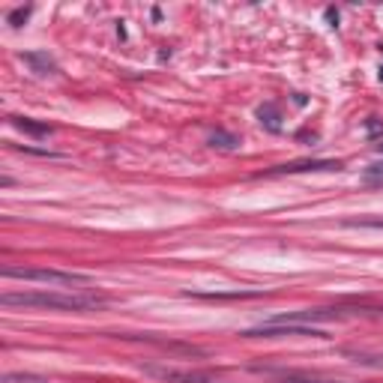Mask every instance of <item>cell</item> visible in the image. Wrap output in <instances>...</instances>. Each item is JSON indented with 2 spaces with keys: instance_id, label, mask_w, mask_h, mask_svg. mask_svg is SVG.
<instances>
[{
  "instance_id": "9",
  "label": "cell",
  "mask_w": 383,
  "mask_h": 383,
  "mask_svg": "<svg viewBox=\"0 0 383 383\" xmlns=\"http://www.w3.org/2000/svg\"><path fill=\"white\" fill-rule=\"evenodd\" d=\"M350 228H383L380 219H359V221H347Z\"/></svg>"
},
{
  "instance_id": "14",
  "label": "cell",
  "mask_w": 383,
  "mask_h": 383,
  "mask_svg": "<svg viewBox=\"0 0 383 383\" xmlns=\"http://www.w3.org/2000/svg\"><path fill=\"white\" fill-rule=\"evenodd\" d=\"M380 81H383V66H380Z\"/></svg>"
},
{
  "instance_id": "4",
  "label": "cell",
  "mask_w": 383,
  "mask_h": 383,
  "mask_svg": "<svg viewBox=\"0 0 383 383\" xmlns=\"http://www.w3.org/2000/svg\"><path fill=\"white\" fill-rule=\"evenodd\" d=\"M338 162H290V165H279L273 174H299V171H338Z\"/></svg>"
},
{
  "instance_id": "12",
  "label": "cell",
  "mask_w": 383,
  "mask_h": 383,
  "mask_svg": "<svg viewBox=\"0 0 383 383\" xmlns=\"http://www.w3.org/2000/svg\"><path fill=\"white\" fill-rule=\"evenodd\" d=\"M285 383H332V380H315V377H297V375H288Z\"/></svg>"
},
{
  "instance_id": "3",
  "label": "cell",
  "mask_w": 383,
  "mask_h": 383,
  "mask_svg": "<svg viewBox=\"0 0 383 383\" xmlns=\"http://www.w3.org/2000/svg\"><path fill=\"white\" fill-rule=\"evenodd\" d=\"M22 60H24L30 69H33L36 75H52V72H57L54 57H48L45 52H27V54H22Z\"/></svg>"
},
{
  "instance_id": "10",
  "label": "cell",
  "mask_w": 383,
  "mask_h": 383,
  "mask_svg": "<svg viewBox=\"0 0 383 383\" xmlns=\"http://www.w3.org/2000/svg\"><path fill=\"white\" fill-rule=\"evenodd\" d=\"M368 135H371V138L383 135V120H377V117H371V120H368Z\"/></svg>"
},
{
  "instance_id": "5",
  "label": "cell",
  "mask_w": 383,
  "mask_h": 383,
  "mask_svg": "<svg viewBox=\"0 0 383 383\" xmlns=\"http://www.w3.org/2000/svg\"><path fill=\"white\" fill-rule=\"evenodd\" d=\"M13 126L22 129V132H27V135H36V138H48V135H52V126H48V123H36V120H30V117H13Z\"/></svg>"
},
{
  "instance_id": "8",
  "label": "cell",
  "mask_w": 383,
  "mask_h": 383,
  "mask_svg": "<svg viewBox=\"0 0 383 383\" xmlns=\"http://www.w3.org/2000/svg\"><path fill=\"white\" fill-rule=\"evenodd\" d=\"M240 144V141L234 135H225V132H216L213 138H210V147H219V150H234Z\"/></svg>"
},
{
  "instance_id": "7",
  "label": "cell",
  "mask_w": 383,
  "mask_h": 383,
  "mask_svg": "<svg viewBox=\"0 0 383 383\" xmlns=\"http://www.w3.org/2000/svg\"><path fill=\"white\" fill-rule=\"evenodd\" d=\"M258 117H260V123H267V129L279 132V114H276L273 105H260V108H258Z\"/></svg>"
},
{
  "instance_id": "13",
  "label": "cell",
  "mask_w": 383,
  "mask_h": 383,
  "mask_svg": "<svg viewBox=\"0 0 383 383\" xmlns=\"http://www.w3.org/2000/svg\"><path fill=\"white\" fill-rule=\"evenodd\" d=\"M377 150H380V153H383V141H380V144H377Z\"/></svg>"
},
{
  "instance_id": "6",
  "label": "cell",
  "mask_w": 383,
  "mask_h": 383,
  "mask_svg": "<svg viewBox=\"0 0 383 383\" xmlns=\"http://www.w3.org/2000/svg\"><path fill=\"white\" fill-rule=\"evenodd\" d=\"M362 183L371 186V189H380L383 186V162H375L362 171Z\"/></svg>"
},
{
  "instance_id": "2",
  "label": "cell",
  "mask_w": 383,
  "mask_h": 383,
  "mask_svg": "<svg viewBox=\"0 0 383 383\" xmlns=\"http://www.w3.org/2000/svg\"><path fill=\"white\" fill-rule=\"evenodd\" d=\"M6 279H22V281H42V285H87L90 276L84 273H60V269H30V267H3Z\"/></svg>"
},
{
  "instance_id": "11",
  "label": "cell",
  "mask_w": 383,
  "mask_h": 383,
  "mask_svg": "<svg viewBox=\"0 0 383 383\" xmlns=\"http://www.w3.org/2000/svg\"><path fill=\"white\" fill-rule=\"evenodd\" d=\"M27 15H30V9H15V13L9 15V22H13V27H22V22Z\"/></svg>"
},
{
  "instance_id": "1",
  "label": "cell",
  "mask_w": 383,
  "mask_h": 383,
  "mask_svg": "<svg viewBox=\"0 0 383 383\" xmlns=\"http://www.w3.org/2000/svg\"><path fill=\"white\" fill-rule=\"evenodd\" d=\"M3 306H27V308H96L105 306L102 297H84V294H54V290H24V294H3L0 297Z\"/></svg>"
}]
</instances>
